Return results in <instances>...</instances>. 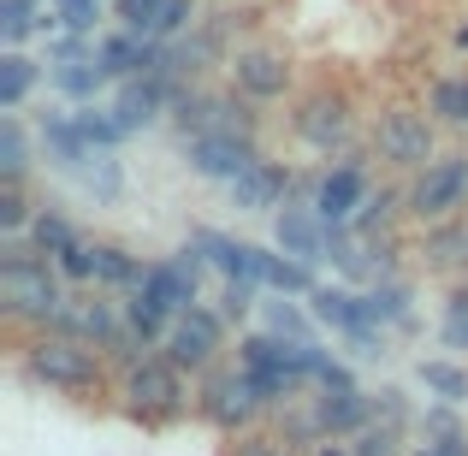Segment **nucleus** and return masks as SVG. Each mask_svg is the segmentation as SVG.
<instances>
[{
    "label": "nucleus",
    "mask_w": 468,
    "mask_h": 456,
    "mask_svg": "<svg viewBox=\"0 0 468 456\" xmlns=\"http://www.w3.org/2000/svg\"><path fill=\"white\" fill-rule=\"evenodd\" d=\"M0 302H6L12 320H36V326H54L59 308H66V291H59V267L42 261L30 238H12L0 249Z\"/></svg>",
    "instance_id": "1"
},
{
    "label": "nucleus",
    "mask_w": 468,
    "mask_h": 456,
    "mask_svg": "<svg viewBox=\"0 0 468 456\" xmlns=\"http://www.w3.org/2000/svg\"><path fill=\"white\" fill-rule=\"evenodd\" d=\"M24 374L36 379V386L59 391V398H101V362H95V344L83 338H66V332H48V338H36L30 350H24Z\"/></svg>",
    "instance_id": "2"
},
{
    "label": "nucleus",
    "mask_w": 468,
    "mask_h": 456,
    "mask_svg": "<svg viewBox=\"0 0 468 456\" xmlns=\"http://www.w3.org/2000/svg\"><path fill=\"white\" fill-rule=\"evenodd\" d=\"M184 403H190V391H184V367L172 362V355H143V362H131L125 374V415L143 427H166L184 415Z\"/></svg>",
    "instance_id": "3"
},
{
    "label": "nucleus",
    "mask_w": 468,
    "mask_h": 456,
    "mask_svg": "<svg viewBox=\"0 0 468 456\" xmlns=\"http://www.w3.org/2000/svg\"><path fill=\"white\" fill-rule=\"evenodd\" d=\"M261 391L250 386V374L243 367H231V374H207L202 391H196V415H202L207 427H219V433H250V421L261 415Z\"/></svg>",
    "instance_id": "4"
},
{
    "label": "nucleus",
    "mask_w": 468,
    "mask_h": 456,
    "mask_svg": "<svg viewBox=\"0 0 468 456\" xmlns=\"http://www.w3.org/2000/svg\"><path fill=\"white\" fill-rule=\"evenodd\" d=\"M457 207H468V154H439L433 166L415 172L410 214L427 219V226H439V219H451Z\"/></svg>",
    "instance_id": "5"
},
{
    "label": "nucleus",
    "mask_w": 468,
    "mask_h": 456,
    "mask_svg": "<svg viewBox=\"0 0 468 456\" xmlns=\"http://www.w3.org/2000/svg\"><path fill=\"white\" fill-rule=\"evenodd\" d=\"M374 149H379V160H391V166H403V172L433 166L439 160L433 154V119L415 113V107H391L374 125Z\"/></svg>",
    "instance_id": "6"
},
{
    "label": "nucleus",
    "mask_w": 468,
    "mask_h": 456,
    "mask_svg": "<svg viewBox=\"0 0 468 456\" xmlns=\"http://www.w3.org/2000/svg\"><path fill=\"white\" fill-rule=\"evenodd\" d=\"M196 285H202V249H184V255H172V261L143 267V285L137 291H143V297H154L172 320H178V314H190V308H196Z\"/></svg>",
    "instance_id": "7"
},
{
    "label": "nucleus",
    "mask_w": 468,
    "mask_h": 456,
    "mask_svg": "<svg viewBox=\"0 0 468 456\" xmlns=\"http://www.w3.org/2000/svg\"><path fill=\"white\" fill-rule=\"evenodd\" d=\"M219 338H226L219 314L196 302L190 314L172 320V332H166V355H172L178 367H190V374H207V367H214V355H219Z\"/></svg>",
    "instance_id": "8"
},
{
    "label": "nucleus",
    "mask_w": 468,
    "mask_h": 456,
    "mask_svg": "<svg viewBox=\"0 0 468 456\" xmlns=\"http://www.w3.org/2000/svg\"><path fill=\"white\" fill-rule=\"evenodd\" d=\"M314 314L326 320V326H338L344 338L356 344V355H379L386 350V332H379V320L367 314V297H350V291H314Z\"/></svg>",
    "instance_id": "9"
},
{
    "label": "nucleus",
    "mask_w": 468,
    "mask_h": 456,
    "mask_svg": "<svg viewBox=\"0 0 468 456\" xmlns=\"http://www.w3.org/2000/svg\"><path fill=\"white\" fill-rule=\"evenodd\" d=\"M190 166L202 172V178L238 184L250 166H261V154H255V143L238 137V131H207V137H190Z\"/></svg>",
    "instance_id": "10"
},
{
    "label": "nucleus",
    "mask_w": 468,
    "mask_h": 456,
    "mask_svg": "<svg viewBox=\"0 0 468 456\" xmlns=\"http://www.w3.org/2000/svg\"><path fill=\"white\" fill-rule=\"evenodd\" d=\"M291 131H297L309 149H320V154L344 149V143H350V101L320 90V95H309V101L291 113Z\"/></svg>",
    "instance_id": "11"
},
{
    "label": "nucleus",
    "mask_w": 468,
    "mask_h": 456,
    "mask_svg": "<svg viewBox=\"0 0 468 456\" xmlns=\"http://www.w3.org/2000/svg\"><path fill=\"white\" fill-rule=\"evenodd\" d=\"M362 202H367V178H362L356 160H338V166L314 184V214H320V226H326V231L332 226H350Z\"/></svg>",
    "instance_id": "12"
},
{
    "label": "nucleus",
    "mask_w": 468,
    "mask_h": 456,
    "mask_svg": "<svg viewBox=\"0 0 468 456\" xmlns=\"http://www.w3.org/2000/svg\"><path fill=\"white\" fill-rule=\"evenodd\" d=\"M231 83H238L243 101H279V95L291 90V66L273 48H250V54L231 59Z\"/></svg>",
    "instance_id": "13"
},
{
    "label": "nucleus",
    "mask_w": 468,
    "mask_h": 456,
    "mask_svg": "<svg viewBox=\"0 0 468 456\" xmlns=\"http://www.w3.org/2000/svg\"><path fill=\"white\" fill-rule=\"evenodd\" d=\"M314 421H320V433H326V439L362 433V427L374 421V398L356 391V386H338V391H326V398H314Z\"/></svg>",
    "instance_id": "14"
},
{
    "label": "nucleus",
    "mask_w": 468,
    "mask_h": 456,
    "mask_svg": "<svg viewBox=\"0 0 468 456\" xmlns=\"http://www.w3.org/2000/svg\"><path fill=\"white\" fill-rule=\"evenodd\" d=\"M160 107H166V71H149V78H125L113 113L125 119V131H143L149 119H160Z\"/></svg>",
    "instance_id": "15"
},
{
    "label": "nucleus",
    "mask_w": 468,
    "mask_h": 456,
    "mask_svg": "<svg viewBox=\"0 0 468 456\" xmlns=\"http://www.w3.org/2000/svg\"><path fill=\"white\" fill-rule=\"evenodd\" d=\"M196 249H202L226 279H255V285H261V249H255V243H238V238H219V231H202V238H196Z\"/></svg>",
    "instance_id": "16"
},
{
    "label": "nucleus",
    "mask_w": 468,
    "mask_h": 456,
    "mask_svg": "<svg viewBox=\"0 0 468 456\" xmlns=\"http://www.w3.org/2000/svg\"><path fill=\"white\" fill-rule=\"evenodd\" d=\"M320 219V214H314ZM309 214H303V207H279V249L285 255H297V261H320V255H326V231L314 226Z\"/></svg>",
    "instance_id": "17"
},
{
    "label": "nucleus",
    "mask_w": 468,
    "mask_h": 456,
    "mask_svg": "<svg viewBox=\"0 0 468 456\" xmlns=\"http://www.w3.org/2000/svg\"><path fill=\"white\" fill-rule=\"evenodd\" d=\"M285 184H291L285 172L261 160V166H250L238 184H231V196H238V207H285Z\"/></svg>",
    "instance_id": "18"
},
{
    "label": "nucleus",
    "mask_w": 468,
    "mask_h": 456,
    "mask_svg": "<svg viewBox=\"0 0 468 456\" xmlns=\"http://www.w3.org/2000/svg\"><path fill=\"white\" fill-rule=\"evenodd\" d=\"M42 143H48V154L59 160V166H83L90 160V149L95 143L83 137V125H78V113H54V119H42Z\"/></svg>",
    "instance_id": "19"
},
{
    "label": "nucleus",
    "mask_w": 468,
    "mask_h": 456,
    "mask_svg": "<svg viewBox=\"0 0 468 456\" xmlns=\"http://www.w3.org/2000/svg\"><path fill=\"white\" fill-rule=\"evenodd\" d=\"M48 24H59V18H48V0H0V42L6 48H18L24 36L48 30Z\"/></svg>",
    "instance_id": "20"
},
{
    "label": "nucleus",
    "mask_w": 468,
    "mask_h": 456,
    "mask_svg": "<svg viewBox=\"0 0 468 456\" xmlns=\"http://www.w3.org/2000/svg\"><path fill=\"white\" fill-rule=\"evenodd\" d=\"M95 285L107 291H137L143 285V261L125 255L119 243H95Z\"/></svg>",
    "instance_id": "21"
},
{
    "label": "nucleus",
    "mask_w": 468,
    "mask_h": 456,
    "mask_svg": "<svg viewBox=\"0 0 468 456\" xmlns=\"http://www.w3.org/2000/svg\"><path fill=\"white\" fill-rule=\"evenodd\" d=\"M427 113H433L439 125L468 131V71H457V78H439V83H433V95H427Z\"/></svg>",
    "instance_id": "22"
},
{
    "label": "nucleus",
    "mask_w": 468,
    "mask_h": 456,
    "mask_svg": "<svg viewBox=\"0 0 468 456\" xmlns=\"http://www.w3.org/2000/svg\"><path fill=\"white\" fill-rule=\"evenodd\" d=\"M30 172V149H24V125L18 119H0V184H24Z\"/></svg>",
    "instance_id": "23"
},
{
    "label": "nucleus",
    "mask_w": 468,
    "mask_h": 456,
    "mask_svg": "<svg viewBox=\"0 0 468 456\" xmlns=\"http://www.w3.org/2000/svg\"><path fill=\"white\" fill-rule=\"evenodd\" d=\"M421 386L433 391L439 403H468V374L457 362H421Z\"/></svg>",
    "instance_id": "24"
},
{
    "label": "nucleus",
    "mask_w": 468,
    "mask_h": 456,
    "mask_svg": "<svg viewBox=\"0 0 468 456\" xmlns=\"http://www.w3.org/2000/svg\"><path fill=\"white\" fill-rule=\"evenodd\" d=\"M30 243L42 255H59V249H71V243H78V226H71L66 214H48V207H42V214L30 219Z\"/></svg>",
    "instance_id": "25"
},
{
    "label": "nucleus",
    "mask_w": 468,
    "mask_h": 456,
    "mask_svg": "<svg viewBox=\"0 0 468 456\" xmlns=\"http://www.w3.org/2000/svg\"><path fill=\"white\" fill-rule=\"evenodd\" d=\"M78 125H83V137L95 143V149H113V143H125L131 131H125V119L113 113V107H83L78 113Z\"/></svg>",
    "instance_id": "26"
},
{
    "label": "nucleus",
    "mask_w": 468,
    "mask_h": 456,
    "mask_svg": "<svg viewBox=\"0 0 468 456\" xmlns=\"http://www.w3.org/2000/svg\"><path fill=\"white\" fill-rule=\"evenodd\" d=\"M30 83H36V66L12 48V54L0 59V107H18L24 95H30Z\"/></svg>",
    "instance_id": "27"
},
{
    "label": "nucleus",
    "mask_w": 468,
    "mask_h": 456,
    "mask_svg": "<svg viewBox=\"0 0 468 456\" xmlns=\"http://www.w3.org/2000/svg\"><path fill=\"white\" fill-rule=\"evenodd\" d=\"M261 285L273 291H309V261H285V255L261 249Z\"/></svg>",
    "instance_id": "28"
},
{
    "label": "nucleus",
    "mask_w": 468,
    "mask_h": 456,
    "mask_svg": "<svg viewBox=\"0 0 468 456\" xmlns=\"http://www.w3.org/2000/svg\"><path fill=\"white\" fill-rule=\"evenodd\" d=\"M101 6H107V0H54V18H59L66 36H90L95 18H101Z\"/></svg>",
    "instance_id": "29"
},
{
    "label": "nucleus",
    "mask_w": 468,
    "mask_h": 456,
    "mask_svg": "<svg viewBox=\"0 0 468 456\" xmlns=\"http://www.w3.org/2000/svg\"><path fill=\"white\" fill-rule=\"evenodd\" d=\"M30 202H24V184H0V231L6 238H18V231H30Z\"/></svg>",
    "instance_id": "30"
},
{
    "label": "nucleus",
    "mask_w": 468,
    "mask_h": 456,
    "mask_svg": "<svg viewBox=\"0 0 468 456\" xmlns=\"http://www.w3.org/2000/svg\"><path fill=\"white\" fill-rule=\"evenodd\" d=\"M54 267H59V279H71V285H83V279H95V243H71V249H59L54 255Z\"/></svg>",
    "instance_id": "31"
},
{
    "label": "nucleus",
    "mask_w": 468,
    "mask_h": 456,
    "mask_svg": "<svg viewBox=\"0 0 468 456\" xmlns=\"http://www.w3.org/2000/svg\"><path fill=\"white\" fill-rule=\"evenodd\" d=\"M439 332H445V344H451V350H468V285H463V291H451Z\"/></svg>",
    "instance_id": "32"
},
{
    "label": "nucleus",
    "mask_w": 468,
    "mask_h": 456,
    "mask_svg": "<svg viewBox=\"0 0 468 456\" xmlns=\"http://www.w3.org/2000/svg\"><path fill=\"white\" fill-rule=\"evenodd\" d=\"M398 433L403 427H386V421H367L362 433H356V456H398Z\"/></svg>",
    "instance_id": "33"
},
{
    "label": "nucleus",
    "mask_w": 468,
    "mask_h": 456,
    "mask_svg": "<svg viewBox=\"0 0 468 456\" xmlns=\"http://www.w3.org/2000/svg\"><path fill=\"white\" fill-rule=\"evenodd\" d=\"M196 24V0H166L154 18V42H172V36H184Z\"/></svg>",
    "instance_id": "34"
},
{
    "label": "nucleus",
    "mask_w": 468,
    "mask_h": 456,
    "mask_svg": "<svg viewBox=\"0 0 468 456\" xmlns=\"http://www.w3.org/2000/svg\"><path fill=\"white\" fill-rule=\"evenodd\" d=\"M367 314L374 320H410V291L403 285H379L374 297H367Z\"/></svg>",
    "instance_id": "35"
},
{
    "label": "nucleus",
    "mask_w": 468,
    "mask_h": 456,
    "mask_svg": "<svg viewBox=\"0 0 468 456\" xmlns=\"http://www.w3.org/2000/svg\"><path fill=\"white\" fill-rule=\"evenodd\" d=\"M267 326H273V338H291V344H309V326H303V314L291 302H267Z\"/></svg>",
    "instance_id": "36"
},
{
    "label": "nucleus",
    "mask_w": 468,
    "mask_h": 456,
    "mask_svg": "<svg viewBox=\"0 0 468 456\" xmlns=\"http://www.w3.org/2000/svg\"><path fill=\"white\" fill-rule=\"evenodd\" d=\"M113 6H119V18H125V30L154 36V18H160V6H166V0H113Z\"/></svg>",
    "instance_id": "37"
},
{
    "label": "nucleus",
    "mask_w": 468,
    "mask_h": 456,
    "mask_svg": "<svg viewBox=\"0 0 468 456\" xmlns=\"http://www.w3.org/2000/svg\"><path fill=\"white\" fill-rule=\"evenodd\" d=\"M391 202H398L391 190H367V202L356 207V219H350V226H356V231H374V226H386V219H391Z\"/></svg>",
    "instance_id": "38"
},
{
    "label": "nucleus",
    "mask_w": 468,
    "mask_h": 456,
    "mask_svg": "<svg viewBox=\"0 0 468 456\" xmlns=\"http://www.w3.org/2000/svg\"><path fill=\"white\" fill-rule=\"evenodd\" d=\"M226 456H285V445L267 433H231V451Z\"/></svg>",
    "instance_id": "39"
},
{
    "label": "nucleus",
    "mask_w": 468,
    "mask_h": 456,
    "mask_svg": "<svg viewBox=\"0 0 468 456\" xmlns=\"http://www.w3.org/2000/svg\"><path fill=\"white\" fill-rule=\"evenodd\" d=\"M374 421H386V427H403V421H410L403 391H374Z\"/></svg>",
    "instance_id": "40"
},
{
    "label": "nucleus",
    "mask_w": 468,
    "mask_h": 456,
    "mask_svg": "<svg viewBox=\"0 0 468 456\" xmlns=\"http://www.w3.org/2000/svg\"><path fill=\"white\" fill-rule=\"evenodd\" d=\"M226 314H250L255 308V279H226Z\"/></svg>",
    "instance_id": "41"
},
{
    "label": "nucleus",
    "mask_w": 468,
    "mask_h": 456,
    "mask_svg": "<svg viewBox=\"0 0 468 456\" xmlns=\"http://www.w3.org/2000/svg\"><path fill=\"white\" fill-rule=\"evenodd\" d=\"M314 456H356V451H344V445H332V439H320V445H314Z\"/></svg>",
    "instance_id": "42"
},
{
    "label": "nucleus",
    "mask_w": 468,
    "mask_h": 456,
    "mask_svg": "<svg viewBox=\"0 0 468 456\" xmlns=\"http://www.w3.org/2000/svg\"><path fill=\"white\" fill-rule=\"evenodd\" d=\"M457 42H463V48H468V24H463V30H457Z\"/></svg>",
    "instance_id": "43"
}]
</instances>
